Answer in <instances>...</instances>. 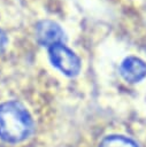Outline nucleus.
<instances>
[{
	"mask_svg": "<svg viewBox=\"0 0 146 147\" xmlns=\"http://www.w3.org/2000/svg\"><path fill=\"white\" fill-rule=\"evenodd\" d=\"M7 42H8V39H7V36H6V33L0 29V52L6 47V45H7Z\"/></svg>",
	"mask_w": 146,
	"mask_h": 147,
	"instance_id": "6",
	"label": "nucleus"
},
{
	"mask_svg": "<svg viewBox=\"0 0 146 147\" xmlns=\"http://www.w3.org/2000/svg\"><path fill=\"white\" fill-rule=\"evenodd\" d=\"M99 147H138V145L123 136H109L102 139Z\"/></svg>",
	"mask_w": 146,
	"mask_h": 147,
	"instance_id": "5",
	"label": "nucleus"
},
{
	"mask_svg": "<svg viewBox=\"0 0 146 147\" xmlns=\"http://www.w3.org/2000/svg\"><path fill=\"white\" fill-rule=\"evenodd\" d=\"M37 34H38V39L40 40V42L46 45L47 47L54 44H57V42H62L63 32L60 29V26H57L53 22L46 21V22L40 23L38 25Z\"/></svg>",
	"mask_w": 146,
	"mask_h": 147,
	"instance_id": "4",
	"label": "nucleus"
},
{
	"mask_svg": "<svg viewBox=\"0 0 146 147\" xmlns=\"http://www.w3.org/2000/svg\"><path fill=\"white\" fill-rule=\"evenodd\" d=\"M120 71L126 82L137 83L146 76V63L138 57L130 56L122 62Z\"/></svg>",
	"mask_w": 146,
	"mask_h": 147,
	"instance_id": "3",
	"label": "nucleus"
},
{
	"mask_svg": "<svg viewBox=\"0 0 146 147\" xmlns=\"http://www.w3.org/2000/svg\"><path fill=\"white\" fill-rule=\"evenodd\" d=\"M33 127L26 108L15 101L0 105V138L7 142H20L26 139Z\"/></svg>",
	"mask_w": 146,
	"mask_h": 147,
	"instance_id": "1",
	"label": "nucleus"
},
{
	"mask_svg": "<svg viewBox=\"0 0 146 147\" xmlns=\"http://www.w3.org/2000/svg\"><path fill=\"white\" fill-rule=\"evenodd\" d=\"M51 62L63 74L68 76L76 75L80 69L79 59L64 44L57 42L48 47Z\"/></svg>",
	"mask_w": 146,
	"mask_h": 147,
	"instance_id": "2",
	"label": "nucleus"
}]
</instances>
